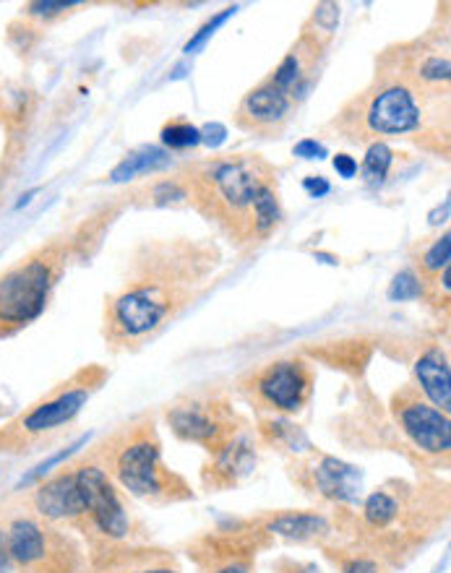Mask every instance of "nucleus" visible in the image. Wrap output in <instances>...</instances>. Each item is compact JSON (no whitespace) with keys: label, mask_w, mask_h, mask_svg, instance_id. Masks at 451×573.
Here are the masks:
<instances>
[{"label":"nucleus","mask_w":451,"mask_h":573,"mask_svg":"<svg viewBox=\"0 0 451 573\" xmlns=\"http://www.w3.org/2000/svg\"><path fill=\"white\" fill-rule=\"evenodd\" d=\"M217 245L201 240L149 243L133 258L128 282L105 300L102 336L110 352H136L214 284Z\"/></svg>","instance_id":"f257e3e1"},{"label":"nucleus","mask_w":451,"mask_h":573,"mask_svg":"<svg viewBox=\"0 0 451 573\" xmlns=\"http://www.w3.org/2000/svg\"><path fill=\"white\" fill-rule=\"evenodd\" d=\"M350 144L402 139L425 152L449 154V94L425 92L392 71L376 68L371 86L347 102L329 123Z\"/></svg>","instance_id":"f03ea898"},{"label":"nucleus","mask_w":451,"mask_h":573,"mask_svg":"<svg viewBox=\"0 0 451 573\" xmlns=\"http://www.w3.org/2000/svg\"><path fill=\"white\" fill-rule=\"evenodd\" d=\"M178 180L196 211L209 222H217L233 243H256L253 206L264 188L277 185V170L264 157L259 154L212 157L193 165Z\"/></svg>","instance_id":"7ed1b4c3"},{"label":"nucleus","mask_w":451,"mask_h":573,"mask_svg":"<svg viewBox=\"0 0 451 573\" xmlns=\"http://www.w3.org/2000/svg\"><path fill=\"white\" fill-rule=\"evenodd\" d=\"M89 456L123 493L139 501L154 506L193 501L186 477L178 475L162 456V441L152 415H141L120 425L100 446H94Z\"/></svg>","instance_id":"20e7f679"},{"label":"nucleus","mask_w":451,"mask_h":573,"mask_svg":"<svg viewBox=\"0 0 451 573\" xmlns=\"http://www.w3.org/2000/svg\"><path fill=\"white\" fill-rule=\"evenodd\" d=\"M107 376L110 373L102 365H87L47 391L40 402H34L27 412H21L0 428V454H29L45 446L53 435L79 417Z\"/></svg>","instance_id":"39448f33"},{"label":"nucleus","mask_w":451,"mask_h":573,"mask_svg":"<svg viewBox=\"0 0 451 573\" xmlns=\"http://www.w3.org/2000/svg\"><path fill=\"white\" fill-rule=\"evenodd\" d=\"M0 550L21 573H79L81 547L27 506L0 508Z\"/></svg>","instance_id":"423d86ee"},{"label":"nucleus","mask_w":451,"mask_h":573,"mask_svg":"<svg viewBox=\"0 0 451 573\" xmlns=\"http://www.w3.org/2000/svg\"><path fill=\"white\" fill-rule=\"evenodd\" d=\"M66 264V245L50 243L0 274V339L19 334L45 313Z\"/></svg>","instance_id":"0eeeda50"},{"label":"nucleus","mask_w":451,"mask_h":573,"mask_svg":"<svg viewBox=\"0 0 451 573\" xmlns=\"http://www.w3.org/2000/svg\"><path fill=\"white\" fill-rule=\"evenodd\" d=\"M165 420L180 441L196 443L209 456L246 435V420L235 409L230 394L212 386L178 396L167 407Z\"/></svg>","instance_id":"6e6552de"},{"label":"nucleus","mask_w":451,"mask_h":573,"mask_svg":"<svg viewBox=\"0 0 451 573\" xmlns=\"http://www.w3.org/2000/svg\"><path fill=\"white\" fill-rule=\"evenodd\" d=\"M76 472V488H79L81 532L87 534L94 550L123 545L131 540L133 516L120 495V488L107 477L105 469L94 462L92 456H81L79 462H71Z\"/></svg>","instance_id":"1a4fd4ad"},{"label":"nucleus","mask_w":451,"mask_h":573,"mask_svg":"<svg viewBox=\"0 0 451 573\" xmlns=\"http://www.w3.org/2000/svg\"><path fill=\"white\" fill-rule=\"evenodd\" d=\"M316 389L313 365L303 357H279L240 376L238 391L256 412L269 417H295L311 402Z\"/></svg>","instance_id":"9d476101"},{"label":"nucleus","mask_w":451,"mask_h":573,"mask_svg":"<svg viewBox=\"0 0 451 573\" xmlns=\"http://www.w3.org/2000/svg\"><path fill=\"white\" fill-rule=\"evenodd\" d=\"M269 534L251 521L238 527H219L188 545V555L201 573H253L256 555Z\"/></svg>","instance_id":"9b49d317"},{"label":"nucleus","mask_w":451,"mask_h":573,"mask_svg":"<svg viewBox=\"0 0 451 573\" xmlns=\"http://www.w3.org/2000/svg\"><path fill=\"white\" fill-rule=\"evenodd\" d=\"M392 415L407 441L423 456L444 459L451 454V422L446 412L433 407L415 383L399 386L392 396Z\"/></svg>","instance_id":"f8f14e48"},{"label":"nucleus","mask_w":451,"mask_h":573,"mask_svg":"<svg viewBox=\"0 0 451 573\" xmlns=\"http://www.w3.org/2000/svg\"><path fill=\"white\" fill-rule=\"evenodd\" d=\"M295 107H298L295 99H290L272 81L264 79L240 99L233 120L240 131L261 136V139H272L285 131Z\"/></svg>","instance_id":"ddd939ff"},{"label":"nucleus","mask_w":451,"mask_h":573,"mask_svg":"<svg viewBox=\"0 0 451 573\" xmlns=\"http://www.w3.org/2000/svg\"><path fill=\"white\" fill-rule=\"evenodd\" d=\"M329 42L326 37H321L319 32H313L311 27H303L298 42L292 45L290 53L282 58L277 68L272 71L269 81H272L277 89L287 94L290 99L300 102L306 97V92L311 89V84L319 76L321 60H324L326 50H329Z\"/></svg>","instance_id":"4468645a"},{"label":"nucleus","mask_w":451,"mask_h":573,"mask_svg":"<svg viewBox=\"0 0 451 573\" xmlns=\"http://www.w3.org/2000/svg\"><path fill=\"white\" fill-rule=\"evenodd\" d=\"M24 501H27V506L32 508L34 514L42 516V519L50 521V524H68V527L81 532L84 511H81V498L79 488H76L73 464H63L58 472L45 477Z\"/></svg>","instance_id":"2eb2a0df"},{"label":"nucleus","mask_w":451,"mask_h":573,"mask_svg":"<svg viewBox=\"0 0 451 573\" xmlns=\"http://www.w3.org/2000/svg\"><path fill=\"white\" fill-rule=\"evenodd\" d=\"M298 482L308 493L332 503H352L360 495V472L334 456L311 454L298 467Z\"/></svg>","instance_id":"dca6fc26"},{"label":"nucleus","mask_w":451,"mask_h":573,"mask_svg":"<svg viewBox=\"0 0 451 573\" xmlns=\"http://www.w3.org/2000/svg\"><path fill=\"white\" fill-rule=\"evenodd\" d=\"M256 467V454L246 435H240L238 441H233L227 448H222L219 454H214L209 462L201 469V482L209 490H230L235 488L246 475H251Z\"/></svg>","instance_id":"f3484780"},{"label":"nucleus","mask_w":451,"mask_h":573,"mask_svg":"<svg viewBox=\"0 0 451 573\" xmlns=\"http://www.w3.org/2000/svg\"><path fill=\"white\" fill-rule=\"evenodd\" d=\"M415 386L436 409L449 415L451 409V368L444 347H431L415 360Z\"/></svg>","instance_id":"a211bd4d"},{"label":"nucleus","mask_w":451,"mask_h":573,"mask_svg":"<svg viewBox=\"0 0 451 573\" xmlns=\"http://www.w3.org/2000/svg\"><path fill=\"white\" fill-rule=\"evenodd\" d=\"M266 534L285 537L295 542H319L332 534V524L324 514L316 511H279V514H266L256 519Z\"/></svg>","instance_id":"6ab92c4d"},{"label":"nucleus","mask_w":451,"mask_h":573,"mask_svg":"<svg viewBox=\"0 0 451 573\" xmlns=\"http://www.w3.org/2000/svg\"><path fill=\"white\" fill-rule=\"evenodd\" d=\"M97 553V550H94ZM97 573H183L165 550H118L110 547Z\"/></svg>","instance_id":"aec40b11"},{"label":"nucleus","mask_w":451,"mask_h":573,"mask_svg":"<svg viewBox=\"0 0 451 573\" xmlns=\"http://www.w3.org/2000/svg\"><path fill=\"white\" fill-rule=\"evenodd\" d=\"M167 165H170V157H167L165 149L144 146V149L131 152L120 165L113 167V172H110V183H126V180L139 178V175H149V172H157Z\"/></svg>","instance_id":"412c9836"},{"label":"nucleus","mask_w":451,"mask_h":573,"mask_svg":"<svg viewBox=\"0 0 451 573\" xmlns=\"http://www.w3.org/2000/svg\"><path fill=\"white\" fill-rule=\"evenodd\" d=\"M415 266H418L415 274L420 277V282H431V279H436L441 271L449 269L451 266V235L449 232H444L441 238L423 245V251H420Z\"/></svg>","instance_id":"4be33fe9"},{"label":"nucleus","mask_w":451,"mask_h":573,"mask_svg":"<svg viewBox=\"0 0 451 573\" xmlns=\"http://www.w3.org/2000/svg\"><path fill=\"white\" fill-rule=\"evenodd\" d=\"M392 165V146L384 144V141H376V144H368V152H365L360 172H363V180L368 185H381L386 180V175H389V170H392Z\"/></svg>","instance_id":"5701e85b"},{"label":"nucleus","mask_w":451,"mask_h":573,"mask_svg":"<svg viewBox=\"0 0 451 573\" xmlns=\"http://www.w3.org/2000/svg\"><path fill=\"white\" fill-rule=\"evenodd\" d=\"M160 141L170 152H188L193 146L201 144V131L188 120H170L162 126Z\"/></svg>","instance_id":"b1692460"},{"label":"nucleus","mask_w":451,"mask_h":573,"mask_svg":"<svg viewBox=\"0 0 451 573\" xmlns=\"http://www.w3.org/2000/svg\"><path fill=\"white\" fill-rule=\"evenodd\" d=\"M342 555H337L339 573H384L386 560H381L379 555L371 553L368 547L363 550H339Z\"/></svg>","instance_id":"393cba45"},{"label":"nucleus","mask_w":451,"mask_h":573,"mask_svg":"<svg viewBox=\"0 0 451 573\" xmlns=\"http://www.w3.org/2000/svg\"><path fill=\"white\" fill-rule=\"evenodd\" d=\"M235 14H238V6H230V8H225L222 14L212 16V19L206 21L204 27H201L199 32L193 34L191 40L186 42V47H183V53H186V55H196V53H199V50H204L206 42L212 40L214 34H217V29L222 27V24H227V19H233Z\"/></svg>","instance_id":"a878e982"},{"label":"nucleus","mask_w":451,"mask_h":573,"mask_svg":"<svg viewBox=\"0 0 451 573\" xmlns=\"http://www.w3.org/2000/svg\"><path fill=\"white\" fill-rule=\"evenodd\" d=\"M386 295H389V300H394V303L418 300V297H423V282H420V277L415 271H402V274H397V277L392 279Z\"/></svg>","instance_id":"bb28decb"},{"label":"nucleus","mask_w":451,"mask_h":573,"mask_svg":"<svg viewBox=\"0 0 451 573\" xmlns=\"http://www.w3.org/2000/svg\"><path fill=\"white\" fill-rule=\"evenodd\" d=\"M81 3H60V0H37V3H27V6L21 8L24 11V16H29V19H37V21H45V24H50V21L55 19H63L66 14H71L73 8H79Z\"/></svg>","instance_id":"cd10ccee"},{"label":"nucleus","mask_w":451,"mask_h":573,"mask_svg":"<svg viewBox=\"0 0 451 573\" xmlns=\"http://www.w3.org/2000/svg\"><path fill=\"white\" fill-rule=\"evenodd\" d=\"M339 24V3H319V6H313L311 21H308L306 27H311L313 32H319L321 37L326 40H332L334 32H337Z\"/></svg>","instance_id":"c85d7f7f"},{"label":"nucleus","mask_w":451,"mask_h":573,"mask_svg":"<svg viewBox=\"0 0 451 573\" xmlns=\"http://www.w3.org/2000/svg\"><path fill=\"white\" fill-rule=\"evenodd\" d=\"M292 154L300 159H324L326 157V146L319 144L316 139H303L300 144H295Z\"/></svg>","instance_id":"c756f323"},{"label":"nucleus","mask_w":451,"mask_h":573,"mask_svg":"<svg viewBox=\"0 0 451 573\" xmlns=\"http://www.w3.org/2000/svg\"><path fill=\"white\" fill-rule=\"evenodd\" d=\"M332 162H334V170H337L342 178H352V175L358 172V162H355L350 154H337Z\"/></svg>","instance_id":"7c9ffc66"},{"label":"nucleus","mask_w":451,"mask_h":573,"mask_svg":"<svg viewBox=\"0 0 451 573\" xmlns=\"http://www.w3.org/2000/svg\"><path fill=\"white\" fill-rule=\"evenodd\" d=\"M303 188H306V191L311 193L313 198H321V196H326V193H329V183H326L321 175H311V178L303 180Z\"/></svg>","instance_id":"2f4dec72"}]
</instances>
